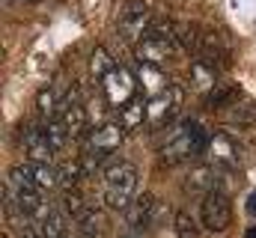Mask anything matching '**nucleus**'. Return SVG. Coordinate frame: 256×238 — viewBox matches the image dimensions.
Wrapping results in <instances>:
<instances>
[{
	"mask_svg": "<svg viewBox=\"0 0 256 238\" xmlns=\"http://www.w3.org/2000/svg\"><path fill=\"white\" fill-rule=\"evenodd\" d=\"M137 184H140V173H137V164L126 161V158H116V161H108L104 170H102V200L110 212H128L131 202L137 200Z\"/></svg>",
	"mask_w": 256,
	"mask_h": 238,
	"instance_id": "2",
	"label": "nucleus"
},
{
	"mask_svg": "<svg viewBox=\"0 0 256 238\" xmlns=\"http://www.w3.org/2000/svg\"><path fill=\"white\" fill-rule=\"evenodd\" d=\"M230 214H232V206H230V196L220 190V188H212L200 206V220L208 232H224L230 226Z\"/></svg>",
	"mask_w": 256,
	"mask_h": 238,
	"instance_id": "6",
	"label": "nucleus"
},
{
	"mask_svg": "<svg viewBox=\"0 0 256 238\" xmlns=\"http://www.w3.org/2000/svg\"><path fill=\"white\" fill-rule=\"evenodd\" d=\"M80 182H84V170H80V164H78V161H63V164L57 167V184H60V190H63V194L78 190V188H80Z\"/></svg>",
	"mask_w": 256,
	"mask_h": 238,
	"instance_id": "15",
	"label": "nucleus"
},
{
	"mask_svg": "<svg viewBox=\"0 0 256 238\" xmlns=\"http://www.w3.org/2000/svg\"><path fill=\"white\" fill-rule=\"evenodd\" d=\"M86 119H90V110H86V104H84V102H78V104L66 108L63 114H60V122H63V128H66V134H68V140L80 137V131L86 128Z\"/></svg>",
	"mask_w": 256,
	"mask_h": 238,
	"instance_id": "13",
	"label": "nucleus"
},
{
	"mask_svg": "<svg viewBox=\"0 0 256 238\" xmlns=\"http://www.w3.org/2000/svg\"><path fill=\"white\" fill-rule=\"evenodd\" d=\"M149 24H152V18H149L146 0H128L122 15H120V33H122V39H128V42L137 39L140 42L143 33L149 30Z\"/></svg>",
	"mask_w": 256,
	"mask_h": 238,
	"instance_id": "7",
	"label": "nucleus"
},
{
	"mask_svg": "<svg viewBox=\"0 0 256 238\" xmlns=\"http://www.w3.org/2000/svg\"><path fill=\"white\" fill-rule=\"evenodd\" d=\"M137 90H140V84H137V74H131L128 68H114L104 80H102V92H104V104H110V108H122L128 104L131 98H137Z\"/></svg>",
	"mask_w": 256,
	"mask_h": 238,
	"instance_id": "4",
	"label": "nucleus"
},
{
	"mask_svg": "<svg viewBox=\"0 0 256 238\" xmlns=\"http://www.w3.org/2000/svg\"><path fill=\"white\" fill-rule=\"evenodd\" d=\"M176 238H200V226L188 212L176 214Z\"/></svg>",
	"mask_w": 256,
	"mask_h": 238,
	"instance_id": "18",
	"label": "nucleus"
},
{
	"mask_svg": "<svg viewBox=\"0 0 256 238\" xmlns=\"http://www.w3.org/2000/svg\"><path fill=\"white\" fill-rule=\"evenodd\" d=\"M191 84L196 92H202V96H208L214 86H218V72H214V66L212 62H206V60H194L191 62Z\"/></svg>",
	"mask_w": 256,
	"mask_h": 238,
	"instance_id": "12",
	"label": "nucleus"
},
{
	"mask_svg": "<svg viewBox=\"0 0 256 238\" xmlns=\"http://www.w3.org/2000/svg\"><path fill=\"white\" fill-rule=\"evenodd\" d=\"M21 146H24V152H27V158L33 161V164H51V155H54V149H51V143H48V134H45V125L42 122H27L24 125V131H21Z\"/></svg>",
	"mask_w": 256,
	"mask_h": 238,
	"instance_id": "8",
	"label": "nucleus"
},
{
	"mask_svg": "<svg viewBox=\"0 0 256 238\" xmlns=\"http://www.w3.org/2000/svg\"><path fill=\"white\" fill-rule=\"evenodd\" d=\"M42 125H45V134H48L51 149H54V152H60L66 143H68V134H66L63 122H60V119H48V122H42Z\"/></svg>",
	"mask_w": 256,
	"mask_h": 238,
	"instance_id": "17",
	"label": "nucleus"
},
{
	"mask_svg": "<svg viewBox=\"0 0 256 238\" xmlns=\"http://www.w3.org/2000/svg\"><path fill=\"white\" fill-rule=\"evenodd\" d=\"M18 3H30V0H18Z\"/></svg>",
	"mask_w": 256,
	"mask_h": 238,
	"instance_id": "21",
	"label": "nucleus"
},
{
	"mask_svg": "<svg viewBox=\"0 0 256 238\" xmlns=\"http://www.w3.org/2000/svg\"><path fill=\"white\" fill-rule=\"evenodd\" d=\"M182 98H185L182 86H173V84H170L161 96H155V98L146 102V122L155 125V128L170 125V122L176 119V114H179V108H182Z\"/></svg>",
	"mask_w": 256,
	"mask_h": 238,
	"instance_id": "5",
	"label": "nucleus"
},
{
	"mask_svg": "<svg viewBox=\"0 0 256 238\" xmlns=\"http://www.w3.org/2000/svg\"><path fill=\"white\" fill-rule=\"evenodd\" d=\"M158 212V200L152 196V194H137V200L131 202V208L126 212V226H131V230H137V232H146L152 224H155V214Z\"/></svg>",
	"mask_w": 256,
	"mask_h": 238,
	"instance_id": "9",
	"label": "nucleus"
},
{
	"mask_svg": "<svg viewBox=\"0 0 256 238\" xmlns=\"http://www.w3.org/2000/svg\"><path fill=\"white\" fill-rule=\"evenodd\" d=\"M120 238H143V232H137V230H131V226H126V230L120 232Z\"/></svg>",
	"mask_w": 256,
	"mask_h": 238,
	"instance_id": "19",
	"label": "nucleus"
},
{
	"mask_svg": "<svg viewBox=\"0 0 256 238\" xmlns=\"http://www.w3.org/2000/svg\"><path fill=\"white\" fill-rule=\"evenodd\" d=\"M137 84H140V92H143L146 98H155V96H161V92L170 86L164 68L155 66V62H140V68H137Z\"/></svg>",
	"mask_w": 256,
	"mask_h": 238,
	"instance_id": "10",
	"label": "nucleus"
},
{
	"mask_svg": "<svg viewBox=\"0 0 256 238\" xmlns=\"http://www.w3.org/2000/svg\"><path fill=\"white\" fill-rule=\"evenodd\" d=\"M143 122H146V98H131L128 104L120 108V128L137 131Z\"/></svg>",
	"mask_w": 256,
	"mask_h": 238,
	"instance_id": "14",
	"label": "nucleus"
},
{
	"mask_svg": "<svg viewBox=\"0 0 256 238\" xmlns=\"http://www.w3.org/2000/svg\"><path fill=\"white\" fill-rule=\"evenodd\" d=\"M179 33H182V27H176L173 21H152L149 30L143 33V39L137 42V51H134L137 60L161 66L179 48Z\"/></svg>",
	"mask_w": 256,
	"mask_h": 238,
	"instance_id": "3",
	"label": "nucleus"
},
{
	"mask_svg": "<svg viewBox=\"0 0 256 238\" xmlns=\"http://www.w3.org/2000/svg\"><path fill=\"white\" fill-rule=\"evenodd\" d=\"M206 155H208V161H212L214 167H236V161H238V146H236L226 134H218V137H212Z\"/></svg>",
	"mask_w": 256,
	"mask_h": 238,
	"instance_id": "11",
	"label": "nucleus"
},
{
	"mask_svg": "<svg viewBox=\"0 0 256 238\" xmlns=\"http://www.w3.org/2000/svg\"><path fill=\"white\" fill-rule=\"evenodd\" d=\"M244 238H256V226H250V230L244 232Z\"/></svg>",
	"mask_w": 256,
	"mask_h": 238,
	"instance_id": "20",
	"label": "nucleus"
},
{
	"mask_svg": "<svg viewBox=\"0 0 256 238\" xmlns=\"http://www.w3.org/2000/svg\"><path fill=\"white\" fill-rule=\"evenodd\" d=\"M208 143H212V137L206 134V128L196 119H182L164 131V137L158 143V158L167 167H176V164H185L194 155L206 152Z\"/></svg>",
	"mask_w": 256,
	"mask_h": 238,
	"instance_id": "1",
	"label": "nucleus"
},
{
	"mask_svg": "<svg viewBox=\"0 0 256 238\" xmlns=\"http://www.w3.org/2000/svg\"><path fill=\"white\" fill-rule=\"evenodd\" d=\"M114 68H120V66L114 62V57H110L104 48H96V51H92V60H90V72H92V78H96V80H104V78H108Z\"/></svg>",
	"mask_w": 256,
	"mask_h": 238,
	"instance_id": "16",
	"label": "nucleus"
}]
</instances>
